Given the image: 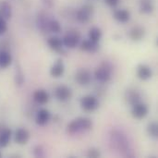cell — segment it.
<instances>
[{"instance_id": "7a4b0ae2", "label": "cell", "mask_w": 158, "mask_h": 158, "mask_svg": "<svg viewBox=\"0 0 158 158\" xmlns=\"http://www.w3.org/2000/svg\"><path fill=\"white\" fill-rule=\"evenodd\" d=\"M93 127V122L88 118H78L72 120L67 128V131L69 134H75L81 131H86L91 130Z\"/></svg>"}, {"instance_id": "e0dca14e", "label": "cell", "mask_w": 158, "mask_h": 158, "mask_svg": "<svg viewBox=\"0 0 158 158\" xmlns=\"http://www.w3.org/2000/svg\"><path fill=\"white\" fill-rule=\"evenodd\" d=\"M33 99L37 104L44 105L49 101V94L45 90L40 89L35 91V93L33 94Z\"/></svg>"}, {"instance_id": "7402d4cb", "label": "cell", "mask_w": 158, "mask_h": 158, "mask_svg": "<svg viewBox=\"0 0 158 158\" xmlns=\"http://www.w3.org/2000/svg\"><path fill=\"white\" fill-rule=\"evenodd\" d=\"M11 15H12L11 6L6 1L1 2L0 3V17H2L3 19L6 20L11 18Z\"/></svg>"}, {"instance_id": "484cf974", "label": "cell", "mask_w": 158, "mask_h": 158, "mask_svg": "<svg viewBox=\"0 0 158 158\" xmlns=\"http://www.w3.org/2000/svg\"><path fill=\"white\" fill-rule=\"evenodd\" d=\"M61 25L56 19H50L48 23V31L54 32V33H58L61 31Z\"/></svg>"}, {"instance_id": "4316f807", "label": "cell", "mask_w": 158, "mask_h": 158, "mask_svg": "<svg viewBox=\"0 0 158 158\" xmlns=\"http://www.w3.org/2000/svg\"><path fill=\"white\" fill-rule=\"evenodd\" d=\"M147 132L148 134L153 138L158 137V125L156 122H151L147 127Z\"/></svg>"}, {"instance_id": "52a82bcc", "label": "cell", "mask_w": 158, "mask_h": 158, "mask_svg": "<svg viewBox=\"0 0 158 158\" xmlns=\"http://www.w3.org/2000/svg\"><path fill=\"white\" fill-rule=\"evenodd\" d=\"M55 96L60 102H66L69 100L72 96V92L70 88L66 85H59L55 90Z\"/></svg>"}, {"instance_id": "277c9868", "label": "cell", "mask_w": 158, "mask_h": 158, "mask_svg": "<svg viewBox=\"0 0 158 158\" xmlns=\"http://www.w3.org/2000/svg\"><path fill=\"white\" fill-rule=\"evenodd\" d=\"M94 13V6L90 4L82 6L76 13V19L81 23H87Z\"/></svg>"}, {"instance_id": "5b68a950", "label": "cell", "mask_w": 158, "mask_h": 158, "mask_svg": "<svg viewBox=\"0 0 158 158\" xmlns=\"http://www.w3.org/2000/svg\"><path fill=\"white\" fill-rule=\"evenodd\" d=\"M81 106L86 112H93L99 106L98 99L93 95H86L81 99Z\"/></svg>"}, {"instance_id": "836d02e7", "label": "cell", "mask_w": 158, "mask_h": 158, "mask_svg": "<svg viewBox=\"0 0 158 158\" xmlns=\"http://www.w3.org/2000/svg\"><path fill=\"white\" fill-rule=\"evenodd\" d=\"M2 156V154H1V152H0V157Z\"/></svg>"}, {"instance_id": "ba28073f", "label": "cell", "mask_w": 158, "mask_h": 158, "mask_svg": "<svg viewBox=\"0 0 158 158\" xmlns=\"http://www.w3.org/2000/svg\"><path fill=\"white\" fill-rule=\"evenodd\" d=\"M75 80H76V81L80 85L86 86L92 81L91 72L88 69H79L76 72V74H75Z\"/></svg>"}, {"instance_id": "4fadbf2b", "label": "cell", "mask_w": 158, "mask_h": 158, "mask_svg": "<svg viewBox=\"0 0 158 158\" xmlns=\"http://www.w3.org/2000/svg\"><path fill=\"white\" fill-rule=\"evenodd\" d=\"M50 118H51L50 112L47 109L42 108L36 114V117H35L36 124L39 126H44L50 120Z\"/></svg>"}, {"instance_id": "ac0fdd59", "label": "cell", "mask_w": 158, "mask_h": 158, "mask_svg": "<svg viewBox=\"0 0 158 158\" xmlns=\"http://www.w3.org/2000/svg\"><path fill=\"white\" fill-rule=\"evenodd\" d=\"M114 18L116 20H118L121 23H125L130 20L131 13L127 9H117L114 12Z\"/></svg>"}, {"instance_id": "44dd1931", "label": "cell", "mask_w": 158, "mask_h": 158, "mask_svg": "<svg viewBox=\"0 0 158 158\" xmlns=\"http://www.w3.org/2000/svg\"><path fill=\"white\" fill-rule=\"evenodd\" d=\"M12 62L11 55L6 50H0V68L6 69L10 66Z\"/></svg>"}, {"instance_id": "1f68e13d", "label": "cell", "mask_w": 158, "mask_h": 158, "mask_svg": "<svg viewBox=\"0 0 158 158\" xmlns=\"http://www.w3.org/2000/svg\"><path fill=\"white\" fill-rule=\"evenodd\" d=\"M120 0H105L106 4L108 5L109 6H116L118 3H119Z\"/></svg>"}, {"instance_id": "d4e9b609", "label": "cell", "mask_w": 158, "mask_h": 158, "mask_svg": "<svg viewBox=\"0 0 158 158\" xmlns=\"http://www.w3.org/2000/svg\"><path fill=\"white\" fill-rule=\"evenodd\" d=\"M102 37V31L97 27H93L89 31V40L94 43H98Z\"/></svg>"}, {"instance_id": "8992f818", "label": "cell", "mask_w": 158, "mask_h": 158, "mask_svg": "<svg viewBox=\"0 0 158 158\" xmlns=\"http://www.w3.org/2000/svg\"><path fill=\"white\" fill-rule=\"evenodd\" d=\"M81 35L77 31H69L62 39L63 45L68 48H75L80 43Z\"/></svg>"}, {"instance_id": "30bf717a", "label": "cell", "mask_w": 158, "mask_h": 158, "mask_svg": "<svg viewBox=\"0 0 158 158\" xmlns=\"http://www.w3.org/2000/svg\"><path fill=\"white\" fill-rule=\"evenodd\" d=\"M141 98H142L141 94L137 90H135V89L130 88V89H128L125 92V100L131 106L136 105V104H138V103H140L141 102Z\"/></svg>"}, {"instance_id": "d6a6232c", "label": "cell", "mask_w": 158, "mask_h": 158, "mask_svg": "<svg viewBox=\"0 0 158 158\" xmlns=\"http://www.w3.org/2000/svg\"><path fill=\"white\" fill-rule=\"evenodd\" d=\"M42 2L46 7H52L54 4V0H42Z\"/></svg>"}, {"instance_id": "cb8c5ba5", "label": "cell", "mask_w": 158, "mask_h": 158, "mask_svg": "<svg viewBox=\"0 0 158 158\" xmlns=\"http://www.w3.org/2000/svg\"><path fill=\"white\" fill-rule=\"evenodd\" d=\"M140 10L143 14H150L154 10L153 0H140Z\"/></svg>"}, {"instance_id": "ffe728a7", "label": "cell", "mask_w": 158, "mask_h": 158, "mask_svg": "<svg viewBox=\"0 0 158 158\" xmlns=\"http://www.w3.org/2000/svg\"><path fill=\"white\" fill-rule=\"evenodd\" d=\"M11 131L9 129H2L0 131V147H6L11 138Z\"/></svg>"}, {"instance_id": "9a60e30c", "label": "cell", "mask_w": 158, "mask_h": 158, "mask_svg": "<svg viewBox=\"0 0 158 158\" xmlns=\"http://www.w3.org/2000/svg\"><path fill=\"white\" fill-rule=\"evenodd\" d=\"M48 45L50 46V48L57 53H65L64 51V46H63V43L62 40L58 37H51L48 39L47 41Z\"/></svg>"}, {"instance_id": "3957f363", "label": "cell", "mask_w": 158, "mask_h": 158, "mask_svg": "<svg viewBox=\"0 0 158 158\" xmlns=\"http://www.w3.org/2000/svg\"><path fill=\"white\" fill-rule=\"evenodd\" d=\"M111 72H112L111 65L109 63H107V62H104L94 71V77L99 82L106 83L110 80Z\"/></svg>"}, {"instance_id": "2e32d148", "label": "cell", "mask_w": 158, "mask_h": 158, "mask_svg": "<svg viewBox=\"0 0 158 158\" xmlns=\"http://www.w3.org/2000/svg\"><path fill=\"white\" fill-rule=\"evenodd\" d=\"M145 35V30L143 27L142 26H135L133 27L131 31H130V37L132 41H135V42H138V41H141Z\"/></svg>"}, {"instance_id": "7c38bea8", "label": "cell", "mask_w": 158, "mask_h": 158, "mask_svg": "<svg viewBox=\"0 0 158 158\" xmlns=\"http://www.w3.org/2000/svg\"><path fill=\"white\" fill-rule=\"evenodd\" d=\"M153 75V71L151 68L147 65L141 64L137 68V76L142 81H147L149 80Z\"/></svg>"}, {"instance_id": "d6986e66", "label": "cell", "mask_w": 158, "mask_h": 158, "mask_svg": "<svg viewBox=\"0 0 158 158\" xmlns=\"http://www.w3.org/2000/svg\"><path fill=\"white\" fill-rule=\"evenodd\" d=\"M81 49L85 52L95 53L99 49V44L98 43L92 42L91 40H84L81 44Z\"/></svg>"}, {"instance_id": "83f0119b", "label": "cell", "mask_w": 158, "mask_h": 158, "mask_svg": "<svg viewBox=\"0 0 158 158\" xmlns=\"http://www.w3.org/2000/svg\"><path fill=\"white\" fill-rule=\"evenodd\" d=\"M15 81L18 86H21L24 82V74L19 67L16 69V75H15Z\"/></svg>"}, {"instance_id": "6da1fadb", "label": "cell", "mask_w": 158, "mask_h": 158, "mask_svg": "<svg viewBox=\"0 0 158 158\" xmlns=\"http://www.w3.org/2000/svg\"><path fill=\"white\" fill-rule=\"evenodd\" d=\"M109 139L112 148L115 149V151H117L122 156L129 158L135 156V153L124 132L119 130H113L110 132Z\"/></svg>"}, {"instance_id": "9c48e42d", "label": "cell", "mask_w": 158, "mask_h": 158, "mask_svg": "<svg viewBox=\"0 0 158 158\" xmlns=\"http://www.w3.org/2000/svg\"><path fill=\"white\" fill-rule=\"evenodd\" d=\"M148 106L145 104L143 103H138L134 106H132V109H131V115L134 118L137 119H143L144 118L147 114H148Z\"/></svg>"}, {"instance_id": "f546056e", "label": "cell", "mask_w": 158, "mask_h": 158, "mask_svg": "<svg viewBox=\"0 0 158 158\" xmlns=\"http://www.w3.org/2000/svg\"><path fill=\"white\" fill-rule=\"evenodd\" d=\"M87 156L91 158L100 157V156H101V153H100V151H99L98 149H96V148H91V149L88 151V153H87Z\"/></svg>"}, {"instance_id": "8fae6325", "label": "cell", "mask_w": 158, "mask_h": 158, "mask_svg": "<svg viewBox=\"0 0 158 158\" xmlns=\"http://www.w3.org/2000/svg\"><path fill=\"white\" fill-rule=\"evenodd\" d=\"M30 139L29 131L24 128H19L16 131L15 133V142L19 145H24L28 143Z\"/></svg>"}, {"instance_id": "f1b7e54d", "label": "cell", "mask_w": 158, "mask_h": 158, "mask_svg": "<svg viewBox=\"0 0 158 158\" xmlns=\"http://www.w3.org/2000/svg\"><path fill=\"white\" fill-rule=\"evenodd\" d=\"M33 155L36 157H44V150L43 146L41 145H36L33 148Z\"/></svg>"}, {"instance_id": "5bb4252c", "label": "cell", "mask_w": 158, "mask_h": 158, "mask_svg": "<svg viewBox=\"0 0 158 158\" xmlns=\"http://www.w3.org/2000/svg\"><path fill=\"white\" fill-rule=\"evenodd\" d=\"M65 72V66L61 59H58L50 69V74L54 78H60Z\"/></svg>"}, {"instance_id": "4dcf8cb0", "label": "cell", "mask_w": 158, "mask_h": 158, "mask_svg": "<svg viewBox=\"0 0 158 158\" xmlns=\"http://www.w3.org/2000/svg\"><path fill=\"white\" fill-rule=\"evenodd\" d=\"M6 30H7V25L6 19L0 17V35L4 34L6 31Z\"/></svg>"}, {"instance_id": "603a6c76", "label": "cell", "mask_w": 158, "mask_h": 158, "mask_svg": "<svg viewBox=\"0 0 158 158\" xmlns=\"http://www.w3.org/2000/svg\"><path fill=\"white\" fill-rule=\"evenodd\" d=\"M49 19L46 17V15L44 14H39L38 17H37V26L38 28L45 32V31H48V23H49Z\"/></svg>"}]
</instances>
